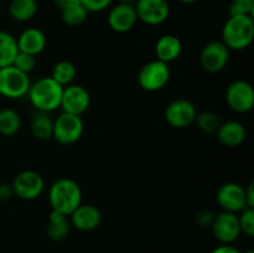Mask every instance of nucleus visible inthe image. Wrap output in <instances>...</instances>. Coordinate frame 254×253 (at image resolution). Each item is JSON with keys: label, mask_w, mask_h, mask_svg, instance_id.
Masks as SVG:
<instances>
[{"label": "nucleus", "mask_w": 254, "mask_h": 253, "mask_svg": "<svg viewBox=\"0 0 254 253\" xmlns=\"http://www.w3.org/2000/svg\"><path fill=\"white\" fill-rule=\"evenodd\" d=\"M49 202L52 211H56L68 217L82 203L81 188L72 179H59L50 186Z\"/></svg>", "instance_id": "1"}, {"label": "nucleus", "mask_w": 254, "mask_h": 253, "mask_svg": "<svg viewBox=\"0 0 254 253\" xmlns=\"http://www.w3.org/2000/svg\"><path fill=\"white\" fill-rule=\"evenodd\" d=\"M254 39V19L250 15H230L222 27L221 41L228 50L242 51L251 46Z\"/></svg>", "instance_id": "2"}, {"label": "nucleus", "mask_w": 254, "mask_h": 253, "mask_svg": "<svg viewBox=\"0 0 254 253\" xmlns=\"http://www.w3.org/2000/svg\"><path fill=\"white\" fill-rule=\"evenodd\" d=\"M62 93H64V87L50 76L41 77L36 82L30 84L26 96L29 97L30 103L37 109V112L50 113L60 108Z\"/></svg>", "instance_id": "3"}, {"label": "nucleus", "mask_w": 254, "mask_h": 253, "mask_svg": "<svg viewBox=\"0 0 254 253\" xmlns=\"http://www.w3.org/2000/svg\"><path fill=\"white\" fill-rule=\"evenodd\" d=\"M83 131L84 123L81 116L62 112L54 121L52 138L62 145H71L81 139Z\"/></svg>", "instance_id": "4"}, {"label": "nucleus", "mask_w": 254, "mask_h": 253, "mask_svg": "<svg viewBox=\"0 0 254 253\" xmlns=\"http://www.w3.org/2000/svg\"><path fill=\"white\" fill-rule=\"evenodd\" d=\"M29 74L19 71L16 67L6 66L0 68V94L10 99L22 98L30 88Z\"/></svg>", "instance_id": "5"}, {"label": "nucleus", "mask_w": 254, "mask_h": 253, "mask_svg": "<svg viewBox=\"0 0 254 253\" xmlns=\"http://www.w3.org/2000/svg\"><path fill=\"white\" fill-rule=\"evenodd\" d=\"M169 64L159 60H153L144 64L138 74V83L144 91L156 92L163 89L170 79Z\"/></svg>", "instance_id": "6"}, {"label": "nucleus", "mask_w": 254, "mask_h": 253, "mask_svg": "<svg viewBox=\"0 0 254 253\" xmlns=\"http://www.w3.org/2000/svg\"><path fill=\"white\" fill-rule=\"evenodd\" d=\"M12 192L25 201L39 197L45 190V180L37 171L24 170L17 174L11 184Z\"/></svg>", "instance_id": "7"}, {"label": "nucleus", "mask_w": 254, "mask_h": 253, "mask_svg": "<svg viewBox=\"0 0 254 253\" xmlns=\"http://www.w3.org/2000/svg\"><path fill=\"white\" fill-rule=\"evenodd\" d=\"M226 102L236 113H247L254 106V89L250 82L236 79L226 89Z\"/></svg>", "instance_id": "8"}, {"label": "nucleus", "mask_w": 254, "mask_h": 253, "mask_svg": "<svg viewBox=\"0 0 254 253\" xmlns=\"http://www.w3.org/2000/svg\"><path fill=\"white\" fill-rule=\"evenodd\" d=\"M196 107L192 102L185 98L174 99L165 108V119L169 126L176 129L188 128L195 123Z\"/></svg>", "instance_id": "9"}, {"label": "nucleus", "mask_w": 254, "mask_h": 253, "mask_svg": "<svg viewBox=\"0 0 254 253\" xmlns=\"http://www.w3.org/2000/svg\"><path fill=\"white\" fill-rule=\"evenodd\" d=\"M134 7L138 20L150 26L161 25L170 15L168 0H136Z\"/></svg>", "instance_id": "10"}, {"label": "nucleus", "mask_w": 254, "mask_h": 253, "mask_svg": "<svg viewBox=\"0 0 254 253\" xmlns=\"http://www.w3.org/2000/svg\"><path fill=\"white\" fill-rule=\"evenodd\" d=\"M91 106L89 92L81 84H68L64 87V93L61 98V108L64 113L82 116L88 111Z\"/></svg>", "instance_id": "11"}, {"label": "nucleus", "mask_w": 254, "mask_h": 253, "mask_svg": "<svg viewBox=\"0 0 254 253\" xmlns=\"http://www.w3.org/2000/svg\"><path fill=\"white\" fill-rule=\"evenodd\" d=\"M230 60V50L222 41L206 45L200 54L201 67L208 73H217L226 68Z\"/></svg>", "instance_id": "12"}, {"label": "nucleus", "mask_w": 254, "mask_h": 253, "mask_svg": "<svg viewBox=\"0 0 254 253\" xmlns=\"http://www.w3.org/2000/svg\"><path fill=\"white\" fill-rule=\"evenodd\" d=\"M211 228H212L213 236L218 242H221V245H232L241 235L238 216L236 213L226 212V211L215 216Z\"/></svg>", "instance_id": "13"}, {"label": "nucleus", "mask_w": 254, "mask_h": 253, "mask_svg": "<svg viewBox=\"0 0 254 253\" xmlns=\"http://www.w3.org/2000/svg\"><path fill=\"white\" fill-rule=\"evenodd\" d=\"M217 203L226 212L237 213L246 208L245 188L237 183H226L218 189Z\"/></svg>", "instance_id": "14"}, {"label": "nucleus", "mask_w": 254, "mask_h": 253, "mask_svg": "<svg viewBox=\"0 0 254 253\" xmlns=\"http://www.w3.org/2000/svg\"><path fill=\"white\" fill-rule=\"evenodd\" d=\"M107 21L113 31L119 34L130 31L138 22L135 7L129 4H116L109 10Z\"/></svg>", "instance_id": "15"}, {"label": "nucleus", "mask_w": 254, "mask_h": 253, "mask_svg": "<svg viewBox=\"0 0 254 253\" xmlns=\"http://www.w3.org/2000/svg\"><path fill=\"white\" fill-rule=\"evenodd\" d=\"M71 223L79 231H93L101 225L102 213L98 207L91 203H81L71 215Z\"/></svg>", "instance_id": "16"}, {"label": "nucleus", "mask_w": 254, "mask_h": 253, "mask_svg": "<svg viewBox=\"0 0 254 253\" xmlns=\"http://www.w3.org/2000/svg\"><path fill=\"white\" fill-rule=\"evenodd\" d=\"M16 42L19 51L37 56L46 49L47 39L42 30L37 29V27H29L19 35Z\"/></svg>", "instance_id": "17"}, {"label": "nucleus", "mask_w": 254, "mask_h": 253, "mask_svg": "<svg viewBox=\"0 0 254 253\" xmlns=\"http://www.w3.org/2000/svg\"><path fill=\"white\" fill-rule=\"evenodd\" d=\"M216 134L220 143L228 148L240 146L247 136L245 126L238 121H227L225 123H221Z\"/></svg>", "instance_id": "18"}, {"label": "nucleus", "mask_w": 254, "mask_h": 253, "mask_svg": "<svg viewBox=\"0 0 254 253\" xmlns=\"http://www.w3.org/2000/svg\"><path fill=\"white\" fill-rule=\"evenodd\" d=\"M183 52V44L178 36L173 34H165L158 39L155 44L156 60L165 63L175 61Z\"/></svg>", "instance_id": "19"}, {"label": "nucleus", "mask_w": 254, "mask_h": 253, "mask_svg": "<svg viewBox=\"0 0 254 253\" xmlns=\"http://www.w3.org/2000/svg\"><path fill=\"white\" fill-rule=\"evenodd\" d=\"M46 232L50 240L55 241V242L64 241L69 233V221L67 216L56 212V211H51L46 226Z\"/></svg>", "instance_id": "20"}, {"label": "nucleus", "mask_w": 254, "mask_h": 253, "mask_svg": "<svg viewBox=\"0 0 254 253\" xmlns=\"http://www.w3.org/2000/svg\"><path fill=\"white\" fill-rule=\"evenodd\" d=\"M17 52L16 37L7 31H0V68L11 66Z\"/></svg>", "instance_id": "21"}, {"label": "nucleus", "mask_w": 254, "mask_h": 253, "mask_svg": "<svg viewBox=\"0 0 254 253\" xmlns=\"http://www.w3.org/2000/svg\"><path fill=\"white\" fill-rule=\"evenodd\" d=\"M37 9L39 6L36 0H11L9 5V14L16 21L25 22L36 15Z\"/></svg>", "instance_id": "22"}, {"label": "nucleus", "mask_w": 254, "mask_h": 253, "mask_svg": "<svg viewBox=\"0 0 254 253\" xmlns=\"http://www.w3.org/2000/svg\"><path fill=\"white\" fill-rule=\"evenodd\" d=\"M30 128H31L34 136H36L37 139L49 140L52 138V133H54V121L50 118L49 113L37 112L32 117Z\"/></svg>", "instance_id": "23"}, {"label": "nucleus", "mask_w": 254, "mask_h": 253, "mask_svg": "<svg viewBox=\"0 0 254 253\" xmlns=\"http://www.w3.org/2000/svg\"><path fill=\"white\" fill-rule=\"evenodd\" d=\"M21 128V117L15 109L4 108L0 111V134L12 136Z\"/></svg>", "instance_id": "24"}, {"label": "nucleus", "mask_w": 254, "mask_h": 253, "mask_svg": "<svg viewBox=\"0 0 254 253\" xmlns=\"http://www.w3.org/2000/svg\"><path fill=\"white\" fill-rule=\"evenodd\" d=\"M76 74L77 68L73 62L68 61V60H62L54 66L51 77L62 87H66L73 82Z\"/></svg>", "instance_id": "25"}, {"label": "nucleus", "mask_w": 254, "mask_h": 253, "mask_svg": "<svg viewBox=\"0 0 254 253\" xmlns=\"http://www.w3.org/2000/svg\"><path fill=\"white\" fill-rule=\"evenodd\" d=\"M87 17H88V11L84 9L82 4L73 5V6L61 10V19L64 24H66L67 26H79V25H82L86 21Z\"/></svg>", "instance_id": "26"}, {"label": "nucleus", "mask_w": 254, "mask_h": 253, "mask_svg": "<svg viewBox=\"0 0 254 253\" xmlns=\"http://www.w3.org/2000/svg\"><path fill=\"white\" fill-rule=\"evenodd\" d=\"M195 123L201 131L206 134H213L217 131L221 122L217 114L212 112H201L196 114Z\"/></svg>", "instance_id": "27"}, {"label": "nucleus", "mask_w": 254, "mask_h": 253, "mask_svg": "<svg viewBox=\"0 0 254 253\" xmlns=\"http://www.w3.org/2000/svg\"><path fill=\"white\" fill-rule=\"evenodd\" d=\"M238 223H240L241 233H245L248 237L254 236V208L246 207L241 211L238 216Z\"/></svg>", "instance_id": "28"}, {"label": "nucleus", "mask_w": 254, "mask_h": 253, "mask_svg": "<svg viewBox=\"0 0 254 253\" xmlns=\"http://www.w3.org/2000/svg\"><path fill=\"white\" fill-rule=\"evenodd\" d=\"M12 66L16 67L19 71L29 74V72H31L35 68V66H36V56L26 54V52L19 51L16 57L14 59Z\"/></svg>", "instance_id": "29"}, {"label": "nucleus", "mask_w": 254, "mask_h": 253, "mask_svg": "<svg viewBox=\"0 0 254 253\" xmlns=\"http://www.w3.org/2000/svg\"><path fill=\"white\" fill-rule=\"evenodd\" d=\"M254 14V0H232L230 5V15H250Z\"/></svg>", "instance_id": "30"}, {"label": "nucleus", "mask_w": 254, "mask_h": 253, "mask_svg": "<svg viewBox=\"0 0 254 253\" xmlns=\"http://www.w3.org/2000/svg\"><path fill=\"white\" fill-rule=\"evenodd\" d=\"M113 0H81V4L88 12H101L108 9Z\"/></svg>", "instance_id": "31"}, {"label": "nucleus", "mask_w": 254, "mask_h": 253, "mask_svg": "<svg viewBox=\"0 0 254 253\" xmlns=\"http://www.w3.org/2000/svg\"><path fill=\"white\" fill-rule=\"evenodd\" d=\"M215 215L210 210H201L196 215V222L200 227H211Z\"/></svg>", "instance_id": "32"}, {"label": "nucleus", "mask_w": 254, "mask_h": 253, "mask_svg": "<svg viewBox=\"0 0 254 253\" xmlns=\"http://www.w3.org/2000/svg\"><path fill=\"white\" fill-rule=\"evenodd\" d=\"M245 196H246V207L254 208V183L251 181L247 189H245Z\"/></svg>", "instance_id": "33"}, {"label": "nucleus", "mask_w": 254, "mask_h": 253, "mask_svg": "<svg viewBox=\"0 0 254 253\" xmlns=\"http://www.w3.org/2000/svg\"><path fill=\"white\" fill-rule=\"evenodd\" d=\"M12 195H14V192H12L11 184L0 183V201L9 200Z\"/></svg>", "instance_id": "34"}, {"label": "nucleus", "mask_w": 254, "mask_h": 253, "mask_svg": "<svg viewBox=\"0 0 254 253\" xmlns=\"http://www.w3.org/2000/svg\"><path fill=\"white\" fill-rule=\"evenodd\" d=\"M54 4L56 5L60 10H64L69 6H73V5L81 4V0H54Z\"/></svg>", "instance_id": "35"}, {"label": "nucleus", "mask_w": 254, "mask_h": 253, "mask_svg": "<svg viewBox=\"0 0 254 253\" xmlns=\"http://www.w3.org/2000/svg\"><path fill=\"white\" fill-rule=\"evenodd\" d=\"M211 253H241L235 246L232 245H221L218 247H216L215 250H212Z\"/></svg>", "instance_id": "36"}, {"label": "nucleus", "mask_w": 254, "mask_h": 253, "mask_svg": "<svg viewBox=\"0 0 254 253\" xmlns=\"http://www.w3.org/2000/svg\"><path fill=\"white\" fill-rule=\"evenodd\" d=\"M118 4H129V5H134L136 2V0H117Z\"/></svg>", "instance_id": "37"}, {"label": "nucleus", "mask_w": 254, "mask_h": 253, "mask_svg": "<svg viewBox=\"0 0 254 253\" xmlns=\"http://www.w3.org/2000/svg\"><path fill=\"white\" fill-rule=\"evenodd\" d=\"M178 1L183 2V4H193V2H196L197 0H178Z\"/></svg>", "instance_id": "38"}, {"label": "nucleus", "mask_w": 254, "mask_h": 253, "mask_svg": "<svg viewBox=\"0 0 254 253\" xmlns=\"http://www.w3.org/2000/svg\"><path fill=\"white\" fill-rule=\"evenodd\" d=\"M243 253H254V251L253 250H248V251H245Z\"/></svg>", "instance_id": "39"}]
</instances>
